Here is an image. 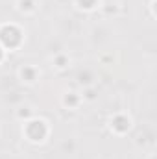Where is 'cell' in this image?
<instances>
[{
    "instance_id": "obj_1",
    "label": "cell",
    "mask_w": 157,
    "mask_h": 159,
    "mask_svg": "<svg viewBox=\"0 0 157 159\" xmlns=\"http://www.w3.org/2000/svg\"><path fill=\"white\" fill-rule=\"evenodd\" d=\"M20 39H22V34H20V30L15 28V26H4V28L0 30V41H2V44L7 46V48H15V46L20 43Z\"/></svg>"
},
{
    "instance_id": "obj_3",
    "label": "cell",
    "mask_w": 157,
    "mask_h": 159,
    "mask_svg": "<svg viewBox=\"0 0 157 159\" xmlns=\"http://www.w3.org/2000/svg\"><path fill=\"white\" fill-rule=\"evenodd\" d=\"M113 128L118 129V131H126L129 128V120L126 119V117H117V119L113 120Z\"/></svg>"
},
{
    "instance_id": "obj_2",
    "label": "cell",
    "mask_w": 157,
    "mask_h": 159,
    "mask_svg": "<svg viewBox=\"0 0 157 159\" xmlns=\"http://www.w3.org/2000/svg\"><path fill=\"white\" fill-rule=\"evenodd\" d=\"M26 133L32 141H43L44 135H46V126H44L43 120H32L26 126Z\"/></svg>"
},
{
    "instance_id": "obj_5",
    "label": "cell",
    "mask_w": 157,
    "mask_h": 159,
    "mask_svg": "<svg viewBox=\"0 0 157 159\" xmlns=\"http://www.w3.org/2000/svg\"><path fill=\"white\" fill-rule=\"evenodd\" d=\"M34 74H35V72H34V70H30V69L22 70V76H24V78H28V80H34Z\"/></svg>"
},
{
    "instance_id": "obj_4",
    "label": "cell",
    "mask_w": 157,
    "mask_h": 159,
    "mask_svg": "<svg viewBox=\"0 0 157 159\" xmlns=\"http://www.w3.org/2000/svg\"><path fill=\"white\" fill-rule=\"evenodd\" d=\"M78 2L81 4V7H85V9H89V7H92L96 4V0H78Z\"/></svg>"
},
{
    "instance_id": "obj_6",
    "label": "cell",
    "mask_w": 157,
    "mask_h": 159,
    "mask_svg": "<svg viewBox=\"0 0 157 159\" xmlns=\"http://www.w3.org/2000/svg\"><path fill=\"white\" fill-rule=\"evenodd\" d=\"M67 104H76V98H74V96H69V98H67Z\"/></svg>"
},
{
    "instance_id": "obj_7",
    "label": "cell",
    "mask_w": 157,
    "mask_h": 159,
    "mask_svg": "<svg viewBox=\"0 0 157 159\" xmlns=\"http://www.w3.org/2000/svg\"><path fill=\"white\" fill-rule=\"evenodd\" d=\"M0 59H2V48H0Z\"/></svg>"
}]
</instances>
